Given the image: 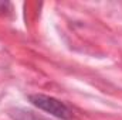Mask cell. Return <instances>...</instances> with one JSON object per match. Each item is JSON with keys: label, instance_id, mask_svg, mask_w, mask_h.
<instances>
[{"label": "cell", "instance_id": "obj_1", "mask_svg": "<svg viewBox=\"0 0 122 120\" xmlns=\"http://www.w3.org/2000/svg\"><path fill=\"white\" fill-rule=\"evenodd\" d=\"M29 100L36 107H38V109H41V110H44V112H47V113H50L61 120H70L72 117V112L68 109V106L53 96L36 93V95L29 96Z\"/></svg>", "mask_w": 122, "mask_h": 120}, {"label": "cell", "instance_id": "obj_2", "mask_svg": "<svg viewBox=\"0 0 122 120\" xmlns=\"http://www.w3.org/2000/svg\"><path fill=\"white\" fill-rule=\"evenodd\" d=\"M9 116L13 120H48L44 116L27 109H13L9 112Z\"/></svg>", "mask_w": 122, "mask_h": 120}, {"label": "cell", "instance_id": "obj_3", "mask_svg": "<svg viewBox=\"0 0 122 120\" xmlns=\"http://www.w3.org/2000/svg\"><path fill=\"white\" fill-rule=\"evenodd\" d=\"M13 11L11 3L9 1H0V16H9Z\"/></svg>", "mask_w": 122, "mask_h": 120}]
</instances>
